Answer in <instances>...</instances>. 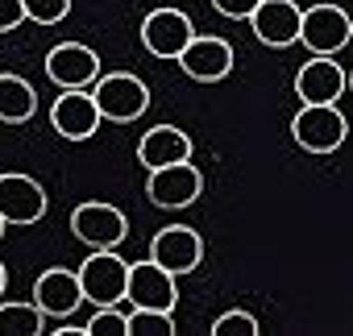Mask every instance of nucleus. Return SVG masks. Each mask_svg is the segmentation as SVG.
<instances>
[{"instance_id":"f257e3e1","label":"nucleus","mask_w":353,"mask_h":336,"mask_svg":"<svg viewBox=\"0 0 353 336\" xmlns=\"http://www.w3.org/2000/svg\"><path fill=\"white\" fill-rule=\"evenodd\" d=\"M291 137L307 154H332L349 137V120L336 104H303L291 120Z\"/></svg>"},{"instance_id":"f03ea898","label":"nucleus","mask_w":353,"mask_h":336,"mask_svg":"<svg viewBox=\"0 0 353 336\" xmlns=\"http://www.w3.org/2000/svg\"><path fill=\"white\" fill-rule=\"evenodd\" d=\"M92 96H96L100 116L112 120V125H129V120H137V116L150 108V87H145L137 75H129V71L100 75L96 87H92Z\"/></svg>"},{"instance_id":"7ed1b4c3","label":"nucleus","mask_w":353,"mask_h":336,"mask_svg":"<svg viewBox=\"0 0 353 336\" xmlns=\"http://www.w3.org/2000/svg\"><path fill=\"white\" fill-rule=\"evenodd\" d=\"M83 299L96 307H117L129 286V262L117 258V249H92V258L79 266Z\"/></svg>"},{"instance_id":"20e7f679","label":"nucleus","mask_w":353,"mask_h":336,"mask_svg":"<svg viewBox=\"0 0 353 336\" xmlns=\"http://www.w3.org/2000/svg\"><path fill=\"white\" fill-rule=\"evenodd\" d=\"M204 191V175L196 171L192 162H174V166H158L145 179V196L154 208L162 212H179V208H192Z\"/></svg>"},{"instance_id":"39448f33","label":"nucleus","mask_w":353,"mask_h":336,"mask_svg":"<svg viewBox=\"0 0 353 336\" xmlns=\"http://www.w3.org/2000/svg\"><path fill=\"white\" fill-rule=\"evenodd\" d=\"M71 233L92 249H117L129 237V220L121 208H112L104 200H88L71 212Z\"/></svg>"},{"instance_id":"423d86ee","label":"nucleus","mask_w":353,"mask_h":336,"mask_svg":"<svg viewBox=\"0 0 353 336\" xmlns=\"http://www.w3.org/2000/svg\"><path fill=\"white\" fill-rule=\"evenodd\" d=\"M50 200H46V187L21 171H9L0 175V216H5V224L21 229V224H38L46 216Z\"/></svg>"},{"instance_id":"0eeeda50","label":"nucleus","mask_w":353,"mask_h":336,"mask_svg":"<svg viewBox=\"0 0 353 336\" xmlns=\"http://www.w3.org/2000/svg\"><path fill=\"white\" fill-rule=\"evenodd\" d=\"M192 38H196V25L183 9H154L141 21V46L154 59H179Z\"/></svg>"},{"instance_id":"6e6552de","label":"nucleus","mask_w":353,"mask_h":336,"mask_svg":"<svg viewBox=\"0 0 353 336\" xmlns=\"http://www.w3.org/2000/svg\"><path fill=\"white\" fill-rule=\"evenodd\" d=\"M299 42H303L312 54H336L345 42H353L349 13H345L341 5H312V9H303Z\"/></svg>"},{"instance_id":"1a4fd4ad","label":"nucleus","mask_w":353,"mask_h":336,"mask_svg":"<svg viewBox=\"0 0 353 336\" xmlns=\"http://www.w3.org/2000/svg\"><path fill=\"white\" fill-rule=\"evenodd\" d=\"M150 262H158V266L170 270L174 278H179V274H192V270L204 262V241H200V233L188 229V224H166V229H158V237H154V245H150Z\"/></svg>"},{"instance_id":"9d476101","label":"nucleus","mask_w":353,"mask_h":336,"mask_svg":"<svg viewBox=\"0 0 353 336\" xmlns=\"http://www.w3.org/2000/svg\"><path fill=\"white\" fill-rule=\"evenodd\" d=\"M46 75L50 83H59L63 92H75V87H92L100 79V54L83 42H59L50 54H46Z\"/></svg>"},{"instance_id":"9b49d317","label":"nucleus","mask_w":353,"mask_h":336,"mask_svg":"<svg viewBox=\"0 0 353 336\" xmlns=\"http://www.w3.org/2000/svg\"><path fill=\"white\" fill-rule=\"evenodd\" d=\"M125 299L133 307H154V311H174L179 303V286H174V274L162 270L158 262H129V286Z\"/></svg>"},{"instance_id":"f8f14e48","label":"nucleus","mask_w":353,"mask_h":336,"mask_svg":"<svg viewBox=\"0 0 353 336\" xmlns=\"http://www.w3.org/2000/svg\"><path fill=\"white\" fill-rule=\"evenodd\" d=\"M299 21H303V9L295 5V0H262V5L254 9L250 17V30L262 46H295L299 42Z\"/></svg>"},{"instance_id":"ddd939ff","label":"nucleus","mask_w":353,"mask_h":336,"mask_svg":"<svg viewBox=\"0 0 353 336\" xmlns=\"http://www.w3.org/2000/svg\"><path fill=\"white\" fill-rule=\"evenodd\" d=\"M174 63H179L183 75L196 79V83H221V79L233 71V46H229L225 38L196 34V38L188 42V50L174 59Z\"/></svg>"},{"instance_id":"4468645a","label":"nucleus","mask_w":353,"mask_h":336,"mask_svg":"<svg viewBox=\"0 0 353 336\" xmlns=\"http://www.w3.org/2000/svg\"><path fill=\"white\" fill-rule=\"evenodd\" d=\"M345 87H349V75L341 71V63H332V54H312L295 75V96L303 104H336Z\"/></svg>"},{"instance_id":"2eb2a0df","label":"nucleus","mask_w":353,"mask_h":336,"mask_svg":"<svg viewBox=\"0 0 353 336\" xmlns=\"http://www.w3.org/2000/svg\"><path fill=\"white\" fill-rule=\"evenodd\" d=\"M100 120H104V116H100V108H96V96L83 92V87L63 92V96L54 100V108H50V125H54V133L67 137V141H88V137H96Z\"/></svg>"},{"instance_id":"dca6fc26","label":"nucleus","mask_w":353,"mask_h":336,"mask_svg":"<svg viewBox=\"0 0 353 336\" xmlns=\"http://www.w3.org/2000/svg\"><path fill=\"white\" fill-rule=\"evenodd\" d=\"M34 303H38L46 315H54V319L71 315L79 303H88V299H83V286H79V270H67V266L42 270L38 282H34Z\"/></svg>"},{"instance_id":"f3484780","label":"nucleus","mask_w":353,"mask_h":336,"mask_svg":"<svg viewBox=\"0 0 353 336\" xmlns=\"http://www.w3.org/2000/svg\"><path fill=\"white\" fill-rule=\"evenodd\" d=\"M137 162L145 171L158 166H174V162H192V137L179 125H154L141 141H137Z\"/></svg>"},{"instance_id":"a211bd4d","label":"nucleus","mask_w":353,"mask_h":336,"mask_svg":"<svg viewBox=\"0 0 353 336\" xmlns=\"http://www.w3.org/2000/svg\"><path fill=\"white\" fill-rule=\"evenodd\" d=\"M38 112V92L21 75H0V120L5 125H26Z\"/></svg>"},{"instance_id":"6ab92c4d","label":"nucleus","mask_w":353,"mask_h":336,"mask_svg":"<svg viewBox=\"0 0 353 336\" xmlns=\"http://www.w3.org/2000/svg\"><path fill=\"white\" fill-rule=\"evenodd\" d=\"M46 311L38 303H0V336H42Z\"/></svg>"},{"instance_id":"aec40b11","label":"nucleus","mask_w":353,"mask_h":336,"mask_svg":"<svg viewBox=\"0 0 353 336\" xmlns=\"http://www.w3.org/2000/svg\"><path fill=\"white\" fill-rule=\"evenodd\" d=\"M129 336H174V311L133 307L129 311Z\"/></svg>"},{"instance_id":"412c9836","label":"nucleus","mask_w":353,"mask_h":336,"mask_svg":"<svg viewBox=\"0 0 353 336\" xmlns=\"http://www.w3.org/2000/svg\"><path fill=\"white\" fill-rule=\"evenodd\" d=\"M83 328H88V336H129V315L117 307H96V315Z\"/></svg>"},{"instance_id":"4be33fe9","label":"nucleus","mask_w":353,"mask_h":336,"mask_svg":"<svg viewBox=\"0 0 353 336\" xmlns=\"http://www.w3.org/2000/svg\"><path fill=\"white\" fill-rule=\"evenodd\" d=\"M212 336H258V319L250 311L233 307V311H225V315L212 319Z\"/></svg>"},{"instance_id":"5701e85b","label":"nucleus","mask_w":353,"mask_h":336,"mask_svg":"<svg viewBox=\"0 0 353 336\" xmlns=\"http://www.w3.org/2000/svg\"><path fill=\"white\" fill-rule=\"evenodd\" d=\"M71 13V0H26V17L38 25H59Z\"/></svg>"},{"instance_id":"b1692460","label":"nucleus","mask_w":353,"mask_h":336,"mask_svg":"<svg viewBox=\"0 0 353 336\" xmlns=\"http://www.w3.org/2000/svg\"><path fill=\"white\" fill-rule=\"evenodd\" d=\"M258 5H262V0H212V9L221 17H229V21H250Z\"/></svg>"},{"instance_id":"393cba45","label":"nucleus","mask_w":353,"mask_h":336,"mask_svg":"<svg viewBox=\"0 0 353 336\" xmlns=\"http://www.w3.org/2000/svg\"><path fill=\"white\" fill-rule=\"evenodd\" d=\"M26 17V0H0V34H13Z\"/></svg>"},{"instance_id":"a878e982","label":"nucleus","mask_w":353,"mask_h":336,"mask_svg":"<svg viewBox=\"0 0 353 336\" xmlns=\"http://www.w3.org/2000/svg\"><path fill=\"white\" fill-rule=\"evenodd\" d=\"M5 286H9V270H5V262H0V295H5Z\"/></svg>"},{"instance_id":"bb28decb","label":"nucleus","mask_w":353,"mask_h":336,"mask_svg":"<svg viewBox=\"0 0 353 336\" xmlns=\"http://www.w3.org/2000/svg\"><path fill=\"white\" fill-rule=\"evenodd\" d=\"M5 229H9V224H5V216H0V237H5Z\"/></svg>"},{"instance_id":"cd10ccee","label":"nucleus","mask_w":353,"mask_h":336,"mask_svg":"<svg viewBox=\"0 0 353 336\" xmlns=\"http://www.w3.org/2000/svg\"><path fill=\"white\" fill-rule=\"evenodd\" d=\"M349 92H353V71H349Z\"/></svg>"},{"instance_id":"c85d7f7f","label":"nucleus","mask_w":353,"mask_h":336,"mask_svg":"<svg viewBox=\"0 0 353 336\" xmlns=\"http://www.w3.org/2000/svg\"><path fill=\"white\" fill-rule=\"evenodd\" d=\"M349 30H353V17H349Z\"/></svg>"}]
</instances>
